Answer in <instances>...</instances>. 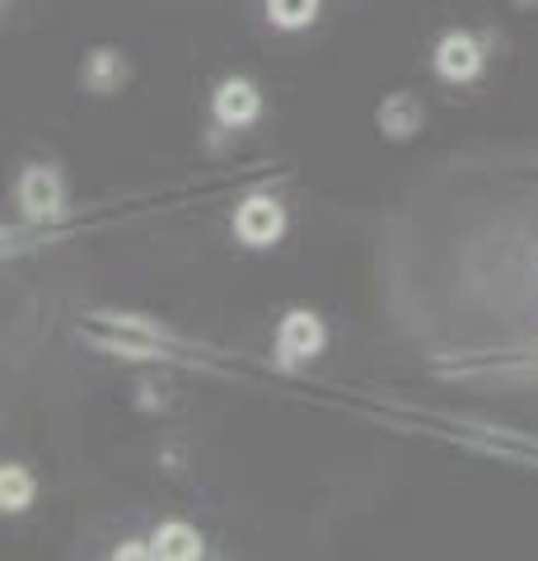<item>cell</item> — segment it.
I'll return each mask as SVG.
<instances>
[{
  "label": "cell",
  "instance_id": "cell-1",
  "mask_svg": "<svg viewBox=\"0 0 538 561\" xmlns=\"http://www.w3.org/2000/svg\"><path fill=\"white\" fill-rule=\"evenodd\" d=\"M282 230H286V210L272 197H249L234 210V234L244 239L249 249H272V243L282 239Z\"/></svg>",
  "mask_w": 538,
  "mask_h": 561
},
{
  "label": "cell",
  "instance_id": "cell-2",
  "mask_svg": "<svg viewBox=\"0 0 538 561\" xmlns=\"http://www.w3.org/2000/svg\"><path fill=\"white\" fill-rule=\"evenodd\" d=\"M276 346H282V360H290V365L319 356L323 351V323L314 319V313L295 309V313H286L282 332H276Z\"/></svg>",
  "mask_w": 538,
  "mask_h": 561
},
{
  "label": "cell",
  "instance_id": "cell-3",
  "mask_svg": "<svg viewBox=\"0 0 538 561\" xmlns=\"http://www.w3.org/2000/svg\"><path fill=\"white\" fill-rule=\"evenodd\" d=\"M263 113V94H257V84L249 80H225L216 90V117L225 127H249Z\"/></svg>",
  "mask_w": 538,
  "mask_h": 561
},
{
  "label": "cell",
  "instance_id": "cell-4",
  "mask_svg": "<svg viewBox=\"0 0 538 561\" xmlns=\"http://www.w3.org/2000/svg\"><path fill=\"white\" fill-rule=\"evenodd\" d=\"M436 70L445 80H473L482 70V47L468 38V33H445L440 47H436Z\"/></svg>",
  "mask_w": 538,
  "mask_h": 561
},
{
  "label": "cell",
  "instance_id": "cell-5",
  "mask_svg": "<svg viewBox=\"0 0 538 561\" xmlns=\"http://www.w3.org/2000/svg\"><path fill=\"white\" fill-rule=\"evenodd\" d=\"M20 206L28 210L33 220H47L61 210V179L51 169H28L20 183Z\"/></svg>",
  "mask_w": 538,
  "mask_h": 561
},
{
  "label": "cell",
  "instance_id": "cell-6",
  "mask_svg": "<svg viewBox=\"0 0 538 561\" xmlns=\"http://www.w3.org/2000/svg\"><path fill=\"white\" fill-rule=\"evenodd\" d=\"M154 557L160 561H202V534L193 529V524L183 519H169L154 529Z\"/></svg>",
  "mask_w": 538,
  "mask_h": 561
},
{
  "label": "cell",
  "instance_id": "cell-7",
  "mask_svg": "<svg viewBox=\"0 0 538 561\" xmlns=\"http://www.w3.org/2000/svg\"><path fill=\"white\" fill-rule=\"evenodd\" d=\"M28 501H33V478H28V468L5 463V468H0V505L20 515V511H28Z\"/></svg>",
  "mask_w": 538,
  "mask_h": 561
},
{
  "label": "cell",
  "instance_id": "cell-8",
  "mask_svg": "<svg viewBox=\"0 0 538 561\" xmlns=\"http://www.w3.org/2000/svg\"><path fill=\"white\" fill-rule=\"evenodd\" d=\"M123 76H127V66H123V57H117V51H94L90 70H84V84H90V90H99V94H108V90H117V84H123Z\"/></svg>",
  "mask_w": 538,
  "mask_h": 561
},
{
  "label": "cell",
  "instance_id": "cell-9",
  "mask_svg": "<svg viewBox=\"0 0 538 561\" xmlns=\"http://www.w3.org/2000/svg\"><path fill=\"white\" fill-rule=\"evenodd\" d=\"M267 14L276 28H305L319 20V0H267Z\"/></svg>",
  "mask_w": 538,
  "mask_h": 561
},
{
  "label": "cell",
  "instance_id": "cell-10",
  "mask_svg": "<svg viewBox=\"0 0 538 561\" xmlns=\"http://www.w3.org/2000/svg\"><path fill=\"white\" fill-rule=\"evenodd\" d=\"M379 122H385V131H393V136H408L416 122H422V108L408 99V94H398L393 103H385V113H379Z\"/></svg>",
  "mask_w": 538,
  "mask_h": 561
},
{
  "label": "cell",
  "instance_id": "cell-11",
  "mask_svg": "<svg viewBox=\"0 0 538 561\" xmlns=\"http://www.w3.org/2000/svg\"><path fill=\"white\" fill-rule=\"evenodd\" d=\"M113 561H160V557H154V542H123Z\"/></svg>",
  "mask_w": 538,
  "mask_h": 561
}]
</instances>
